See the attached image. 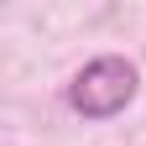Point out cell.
Segmentation results:
<instances>
[{"mask_svg": "<svg viewBox=\"0 0 146 146\" xmlns=\"http://www.w3.org/2000/svg\"><path fill=\"white\" fill-rule=\"evenodd\" d=\"M136 84L141 78H136V68L125 58H94V63H84L73 73L68 104L78 110L84 120H110V115H120V110L136 99Z\"/></svg>", "mask_w": 146, "mask_h": 146, "instance_id": "cell-1", "label": "cell"}]
</instances>
